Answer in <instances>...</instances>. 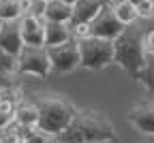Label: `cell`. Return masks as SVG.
<instances>
[{
  "mask_svg": "<svg viewBox=\"0 0 154 143\" xmlns=\"http://www.w3.org/2000/svg\"><path fill=\"white\" fill-rule=\"evenodd\" d=\"M19 135H22V143H45L51 135H47L45 130H41L38 126L32 128H19Z\"/></svg>",
  "mask_w": 154,
  "mask_h": 143,
  "instance_id": "obj_19",
  "label": "cell"
},
{
  "mask_svg": "<svg viewBox=\"0 0 154 143\" xmlns=\"http://www.w3.org/2000/svg\"><path fill=\"white\" fill-rule=\"evenodd\" d=\"M24 47L22 32H19V19L17 22H2L0 28V49L9 51L11 56H17Z\"/></svg>",
  "mask_w": 154,
  "mask_h": 143,
  "instance_id": "obj_10",
  "label": "cell"
},
{
  "mask_svg": "<svg viewBox=\"0 0 154 143\" xmlns=\"http://www.w3.org/2000/svg\"><path fill=\"white\" fill-rule=\"evenodd\" d=\"M137 9V15L143 17V19H150L154 17V0H139V5L135 7Z\"/></svg>",
  "mask_w": 154,
  "mask_h": 143,
  "instance_id": "obj_22",
  "label": "cell"
},
{
  "mask_svg": "<svg viewBox=\"0 0 154 143\" xmlns=\"http://www.w3.org/2000/svg\"><path fill=\"white\" fill-rule=\"evenodd\" d=\"M105 2H111V0H105Z\"/></svg>",
  "mask_w": 154,
  "mask_h": 143,
  "instance_id": "obj_28",
  "label": "cell"
},
{
  "mask_svg": "<svg viewBox=\"0 0 154 143\" xmlns=\"http://www.w3.org/2000/svg\"><path fill=\"white\" fill-rule=\"evenodd\" d=\"M128 2H131V5H135V7H137V5H139V0H128Z\"/></svg>",
  "mask_w": 154,
  "mask_h": 143,
  "instance_id": "obj_26",
  "label": "cell"
},
{
  "mask_svg": "<svg viewBox=\"0 0 154 143\" xmlns=\"http://www.w3.org/2000/svg\"><path fill=\"white\" fill-rule=\"evenodd\" d=\"M105 5H107L105 0H77L73 5V19L69 22V26H73V24H90Z\"/></svg>",
  "mask_w": 154,
  "mask_h": 143,
  "instance_id": "obj_11",
  "label": "cell"
},
{
  "mask_svg": "<svg viewBox=\"0 0 154 143\" xmlns=\"http://www.w3.org/2000/svg\"><path fill=\"white\" fill-rule=\"evenodd\" d=\"M51 73V62L47 56V47L24 45L17 53V75H32L38 79H45Z\"/></svg>",
  "mask_w": 154,
  "mask_h": 143,
  "instance_id": "obj_5",
  "label": "cell"
},
{
  "mask_svg": "<svg viewBox=\"0 0 154 143\" xmlns=\"http://www.w3.org/2000/svg\"><path fill=\"white\" fill-rule=\"evenodd\" d=\"M34 105L38 109V128L51 137L60 135L77 113L75 103H71L69 98L60 94H45L41 98H36Z\"/></svg>",
  "mask_w": 154,
  "mask_h": 143,
  "instance_id": "obj_3",
  "label": "cell"
},
{
  "mask_svg": "<svg viewBox=\"0 0 154 143\" xmlns=\"http://www.w3.org/2000/svg\"><path fill=\"white\" fill-rule=\"evenodd\" d=\"M22 15L19 0H0V22H17Z\"/></svg>",
  "mask_w": 154,
  "mask_h": 143,
  "instance_id": "obj_17",
  "label": "cell"
},
{
  "mask_svg": "<svg viewBox=\"0 0 154 143\" xmlns=\"http://www.w3.org/2000/svg\"><path fill=\"white\" fill-rule=\"evenodd\" d=\"M45 22V19H43ZM69 38H73V32L69 28V24H60V22H45V47H54V45H62Z\"/></svg>",
  "mask_w": 154,
  "mask_h": 143,
  "instance_id": "obj_13",
  "label": "cell"
},
{
  "mask_svg": "<svg viewBox=\"0 0 154 143\" xmlns=\"http://www.w3.org/2000/svg\"><path fill=\"white\" fill-rule=\"evenodd\" d=\"M0 143H22V135H19V126L9 124L7 128H0Z\"/></svg>",
  "mask_w": 154,
  "mask_h": 143,
  "instance_id": "obj_21",
  "label": "cell"
},
{
  "mask_svg": "<svg viewBox=\"0 0 154 143\" xmlns=\"http://www.w3.org/2000/svg\"><path fill=\"white\" fill-rule=\"evenodd\" d=\"M15 107L17 105H13V103H9V100L0 98V128H7L9 124L15 122Z\"/></svg>",
  "mask_w": 154,
  "mask_h": 143,
  "instance_id": "obj_20",
  "label": "cell"
},
{
  "mask_svg": "<svg viewBox=\"0 0 154 143\" xmlns=\"http://www.w3.org/2000/svg\"><path fill=\"white\" fill-rule=\"evenodd\" d=\"M79 58L82 68L88 71H103L113 64V41L99 38V36H86L79 38Z\"/></svg>",
  "mask_w": 154,
  "mask_h": 143,
  "instance_id": "obj_4",
  "label": "cell"
},
{
  "mask_svg": "<svg viewBox=\"0 0 154 143\" xmlns=\"http://www.w3.org/2000/svg\"><path fill=\"white\" fill-rule=\"evenodd\" d=\"M143 32L135 26H126L113 38V64H118L131 79L137 81L139 71L146 66Z\"/></svg>",
  "mask_w": 154,
  "mask_h": 143,
  "instance_id": "obj_2",
  "label": "cell"
},
{
  "mask_svg": "<svg viewBox=\"0 0 154 143\" xmlns=\"http://www.w3.org/2000/svg\"><path fill=\"white\" fill-rule=\"evenodd\" d=\"M45 143H60V141H58V137H49Z\"/></svg>",
  "mask_w": 154,
  "mask_h": 143,
  "instance_id": "obj_25",
  "label": "cell"
},
{
  "mask_svg": "<svg viewBox=\"0 0 154 143\" xmlns=\"http://www.w3.org/2000/svg\"><path fill=\"white\" fill-rule=\"evenodd\" d=\"M17 75V56H11L9 51L0 49V88L15 86L13 77Z\"/></svg>",
  "mask_w": 154,
  "mask_h": 143,
  "instance_id": "obj_14",
  "label": "cell"
},
{
  "mask_svg": "<svg viewBox=\"0 0 154 143\" xmlns=\"http://www.w3.org/2000/svg\"><path fill=\"white\" fill-rule=\"evenodd\" d=\"M143 47L148 56H154V30H150L148 34H143Z\"/></svg>",
  "mask_w": 154,
  "mask_h": 143,
  "instance_id": "obj_24",
  "label": "cell"
},
{
  "mask_svg": "<svg viewBox=\"0 0 154 143\" xmlns=\"http://www.w3.org/2000/svg\"><path fill=\"white\" fill-rule=\"evenodd\" d=\"M116 13V17L120 19V22L124 26H133L135 22H137V9H135V5H131L128 0H111V5H109Z\"/></svg>",
  "mask_w": 154,
  "mask_h": 143,
  "instance_id": "obj_16",
  "label": "cell"
},
{
  "mask_svg": "<svg viewBox=\"0 0 154 143\" xmlns=\"http://www.w3.org/2000/svg\"><path fill=\"white\" fill-rule=\"evenodd\" d=\"M64 2H66V5H75V2H77V0H64Z\"/></svg>",
  "mask_w": 154,
  "mask_h": 143,
  "instance_id": "obj_27",
  "label": "cell"
},
{
  "mask_svg": "<svg viewBox=\"0 0 154 143\" xmlns=\"http://www.w3.org/2000/svg\"><path fill=\"white\" fill-rule=\"evenodd\" d=\"M126 120L131 122V126L135 130H139L141 135H152L154 137V100L135 105L126 113Z\"/></svg>",
  "mask_w": 154,
  "mask_h": 143,
  "instance_id": "obj_8",
  "label": "cell"
},
{
  "mask_svg": "<svg viewBox=\"0 0 154 143\" xmlns=\"http://www.w3.org/2000/svg\"><path fill=\"white\" fill-rule=\"evenodd\" d=\"M15 124H17L19 128L38 126V109H36V105L22 100V103L15 107Z\"/></svg>",
  "mask_w": 154,
  "mask_h": 143,
  "instance_id": "obj_15",
  "label": "cell"
},
{
  "mask_svg": "<svg viewBox=\"0 0 154 143\" xmlns=\"http://www.w3.org/2000/svg\"><path fill=\"white\" fill-rule=\"evenodd\" d=\"M0 28H2V22H0Z\"/></svg>",
  "mask_w": 154,
  "mask_h": 143,
  "instance_id": "obj_29",
  "label": "cell"
},
{
  "mask_svg": "<svg viewBox=\"0 0 154 143\" xmlns=\"http://www.w3.org/2000/svg\"><path fill=\"white\" fill-rule=\"evenodd\" d=\"M137 81L154 96V56H152V60H146V66L139 71Z\"/></svg>",
  "mask_w": 154,
  "mask_h": 143,
  "instance_id": "obj_18",
  "label": "cell"
},
{
  "mask_svg": "<svg viewBox=\"0 0 154 143\" xmlns=\"http://www.w3.org/2000/svg\"><path fill=\"white\" fill-rule=\"evenodd\" d=\"M43 19H45V22L69 24L73 19V5H66L64 0H47V2H45Z\"/></svg>",
  "mask_w": 154,
  "mask_h": 143,
  "instance_id": "obj_12",
  "label": "cell"
},
{
  "mask_svg": "<svg viewBox=\"0 0 154 143\" xmlns=\"http://www.w3.org/2000/svg\"><path fill=\"white\" fill-rule=\"evenodd\" d=\"M126 26L116 17L113 9L109 5H105L99 15H96L92 22H90V36H99V38H107V41H113Z\"/></svg>",
  "mask_w": 154,
  "mask_h": 143,
  "instance_id": "obj_7",
  "label": "cell"
},
{
  "mask_svg": "<svg viewBox=\"0 0 154 143\" xmlns=\"http://www.w3.org/2000/svg\"><path fill=\"white\" fill-rule=\"evenodd\" d=\"M45 2L47 0H32L30 2V9L26 15H32V17H41L43 19V13H45Z\"/></svg>",
  "mask_w": 154,
  "mask_h": 143,
  "instance_id": "obj_23",
  "label": "cell"
},
{
  "mask_svg": "<svg viewBox=\"0 0 154 143\" xmlns=\"http://www.w3.org/2000/svg\"><path fill=\"white\" fill-rule=\"evenodd\" d=\"M47 56H49V62H51V71L60 73V75L73 73L82 64L79 43H77V38H69L66 43H62V45L47 47Z\"/></svg>",
  "mask_w": 154,
  "mask_h": 143,
  "instance_id": "obj_6",
  "label": "cell"
},
{
  "mask_svg": "<svg viewBox=\"0 0 154 143\" xmlns=\"http://www.w3.org/2000/svg\"><path fill=\"white\" fill-rule=\"evenodd\" d=\"M60 143H118L111 120L96 109H77L71 124L58 135Z\"/></svg>",
  "mask_w": 154,
  "mask_h": 143,
  "instance_id": "obj_1",
  "label": "cell"
},
{
  "mask_svg": "<svg viewBox=\"0 0 154 143\" xmlns=\"http://www.w3.org/2000/svg\"><path fill=\"white\" fill-rule=\"evenodd\" d=\"M19 32H22L24 45L45 47V22L41 17L22 15L19 17Z\"/></svg>",
  "mask_w": 154,
  "mask_h": 143,
  "instance_id": "obj_9",
  "label": "cell"
}]
</instances>
